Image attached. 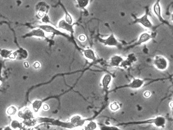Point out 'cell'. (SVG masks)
Wrapping results in <instances>:
<instances>
[{"mask_svg": "<svg viewBox=\"0 0 173 130\" xmlns=\"http://www.w3.org/2000/svg\"><path fill=\"white\" fill-rule=\"evenodd\" d=\"M98 41L99 42L103 44L105 46L109 47H119L121 46V44L115 37L114 34L112 33L111 35L106 37V38H98Z\"/></svg>", "mask_w": 173, "mask_h": 130, "instance_id": "cell-3", "label": "cell"}, {"mask_svg": "<svg viewBox=\"0 0 173 130\" xmlns=\"http://www.w3.org/2000/svg\"><path fill=\"white\" fill-rule=\"evenodd\" d=\"M64 10L65 12H66V13H65V21H66V22L68 23V24H74V23H73V18L71 17V16L69 14L68 12H67L66 10L64 8Z\"/></svg>", "mask_w": 173, "mask_h": 130, "instance_id": "cell-22", "label": "cell"}, {"mask_svg": "<svg viewBox=\"0 0 173 130\" xmlns=\"http://www.w3.org/2000/svg\"><path fill=\"white\" fill-rule=\"evenodd\" d=\"M74 25L75 24H69L65 21L64 19L60 20L58 23V28L59 29L66 31L67 32H68L69 33H70L71 35H73V33L75 32Z\"/></svg>", "mask_w": 173, "mask_h": 130, "instance_id": "cell-7", "label": "cell"}, {"mask_svg": "<svg viewBox=\"0 0 173 130\" xmlns=\"http://www.w3.org/2000/svg\"><path fill=\"white\" fill-rule=\"evenodd\" d=\"M17 113H18V117L23 120L32 119L34 117L33 112L28 107L23 108L22 109L19 111Z\"/></svg>", "mask_w": 173, "mask_h": 130, "instance_id": "cell-9", "label": "cell"}, {"mask_svg": "<svg viewBox=\"0 0 173 130\" xmlns=\"http://www.w3.org/2000/svg\"><path fill=\"white\" fill-rule=\"evenodd\" d=\"M16 53L17 57H19L21 59H25L28 57V52L26 49H24L21 48L20 49H18V50L16 51Z\"/></svg>", "mask_w": 173, "mask_h": 130, "instance_id": "cell-17", "label": "cell"}, {"mask_svg": "<svg viewBox=\"0 0 173 130\" xmlns=\"http://www.w3.org/2000/svg\"></svg>", "mask_w": 173, "mask_h": 130, "instance_id": "cell-34", "label": "cell"}, {"mask_svg": "<svg viewBox=\"0 0 173 130\" xmlns=\"http://www.w3.org/2000/svg\"><path fill=\"white\" fill-rule=\"evenodd\" d=\"M112 81V77L110 73H105L101 78V86L103 88V91L107 92L108 90L110 84Z\"/></svg>", "mask_w": 173, "mask_h": 130, "instance_id": "cell-10", "label": "cell"}, {"mask_svg": "<svg viewBox=\"0 0 173 130\" xmlns=\"http://www.w3.org/2000/svg\"><path fill=\"white\" fill-rule=\"evenodd\" d=\"M152 95V93L150 92L149 91V90H146V91L143 93V96L146 98H150Z\"/></svg>", "mask_w": 173, "mask_h": 130, "instance_id": "cell-27", "label": "cell"}, {"mask_svg": "<svg viewBox=\"0 0 173 130\" xmlns=\"http://www.w3.org/2000/svg\"><path fill=\"white\" fill-rule=\"evenodd\" d=\"M3 130H12V129L10 126H7V127H5Z\"/></svg>", "mask_w": 173, "mask_h": 130, "instance_id": "cell-31", "label": "cell"}, {"mask_svg": "<svg viewBox=\"0 0 173 130\" xmlns=\"http://www.w3.org/2000/svg\"><path fill=\"white\" fill-rule=\"evenodd\" d=\"M46 32H45L42 29L40 28L33 29L30 32L27 33L26 35L23 36V38H27V37H37V38H41V39H46Z\"/></svg>", "mask_w": 173, "mask_h": 130, "instance_id": "cell-8", "label": "cell"}, {"mask_svg": "<svg viewBox=\"0 0 173 130\" xmlns=\"http://www.w3.org/2000/svg\"><path fill=\"white\" fill-rule=\"evenodd\" d=\"M48 6L45 4V3H39L36 7V10H37V14L38 17L42 18L45 14H47V12L48 11Z\"/></svg>", "mask_w": 173, "mask_h": 130, "instance_id": "cell-13", "label": "cell"}, {"mask_svg": "<svg viewBox=\"0 0 173 130\" xmlns=\"http://www.w3.org/2000/svg\"><path fill=\"white\" fill-rule=\"evenodd\" d=\"M12 52V51L10 50V49H2L0 50V55L3 59H8L10 57V55H11Z\"/></svg>", "mask_w": 173, "mask_h": 130, "instance_id": "cell-18", "label": "cell"}, {"mask_svg": "<svg viewBox=\"0 0 173 130\" xmlns=\"http://www.w3.org/2000/svg\"><path fill=\"white\" fill-rule=\"evenodd\" d=\"M79 40L81 42H84V41H86V37L84 35H81L79 37Z\"/></svg>", "mask_w": 173, "mask_h": 130, "instance_id": "cell-28", "label": "cell"}, {"mask_svg": "<svg viewBox=\"0 0 173 130\" xmlns=\"http://www.w3.org/2000/svg\"><path fill=\"white\" fill-rule=\"evenodd\" d=\"M17 113H18L17 108L14 106H11L10 107H8V109H7V113L9 116H14Z\"/></svg>", "mask_w": 173, "mask_h": 130, "instance_id": "cell-20", "label": "cell"}, {"mask_svg": "<svg viewBox=\"0 0 173 130\" xmlns=\"http://www.w3.org/2000/svg\"><path fill=\"white\" fill-rule=\"evenodd\" d=\"M41 20H42V22L44 23V24H50V19H49V17L47 14H45L44 16L41 18Z\"/></svg>", "mask_w": 173, "mask_h": 130, "instance_id": "cell-25", "label": "cell"}, {"mask_svg": "<svg viewBox=\"0 0 173 130\" xmlns=\"http://www.w3.org/2000/svg\"><path fill=\"white\" fill-rule=\"evenodd\" d=\"M42 107L43 109L44 110V111H47V110L49 109V107L48 105H47V104H43Z\"/></svg>", "mask_w": 173, "mask_h": 130, "instance_id": "cell-29", "label": "cell"}, {"mask_svg": "<svg viewBox=\"0 0 173 130\" xmlns=\"http://www.w3.org/2000/svg\"><path fill=\"white\" fill-rule=\"evenodd\" d=\"M109 107H110L111 111H117L121 108V106L118 102L114 101V102H112L110 104Z\"/></svg>", "mask_w": 173, "mask_h": 130, "instance_id": "cell-19", "label": "cell"}, {"mask_svg": "<svg viewBox=\"0 0 173 130\" xmlns=\"http://www.w3.org/2000/svg\"><path fill=\"white\" fill-rule=\"evenodd\" d=\"M124 60V58L121 55H114L112 56L109 60V65L112 67H119L121 66Z\"/></svg>", "mask_w": 173, "mask_h": 130, "instance_id": "cell-11", "label": "cell"}, {"mask_svg": "<svg viewBox=\"0 0 173 130\" xmlns=\"http://www.w3.org/2000/svg\"><path fill=\"white\" fill-rule=\"evenodd\" d=\"M133 24H137L147 29H152L153 27V24L149 18V14L146 12L143 16L140 18H137L133 22Z\"/></svg>", "mask_w": 173, "mask_h": 130, "instance_id": "cell-5", "label": "cell"}, {"mask_svg": "<svg viewBox=\"0 0 173 130\" xmlns=\"http://www.w3.org/2000/svg\"><path fill=\"white\" fill-rule=\"evenodd\" d=\"M75 1H76L79 7L82 8L86 7L89 3V0H75Z\"/></svg>", "mask_w": 173, "mask_h": 130, "instance_id": "cell-23", "label": "cell"}, {"mask_svg": "<svg viewBox=\"0 0 173 130\" xmlns=\"http://www.w3.org/2000/svg\"><path fill=\"white\" fill-rule=\"evenodd\" d=\"M97 124L95 122H89V124L86 126L85 130H96Z\"/></svg>", "mask_w": 173, "mask_h": 130, "instance_id": "cell-24", "label": "cell"}, {"mask_svg": "<svg viewBox=\"0 0 173 130\" xmlns=\"http://www.w3.org/2000/svg\"><path fill=\"white\" fill-rule=\"evenodd\" d=\"M153 65L159 71H165L169 68V61L163 55H158L153 59Z\"/></svg>", "mask_w": 173, "mask_h": 130, "instance_id": "cell-1", "label": "cell"}, {"mask_svg": "<svg viewBox=\"0 0 173 130\" xmlns=\"http://www.w3.org/2000/svg\"><path fill=\"white\" fill-rule=\"evenodd\" d=\"M38 28L42 29L45 32L47 33H51L53 35H56V36H62V37H66L67 39H70V37L67 35L66 32H62L60 29L59 28H56L55 27L53 26L50 24H43L40 25L38 26Z\"/></svg>", "mask_w": 173, "mask_h": 130, "instance_id": "cell-2", "label": "cell"}, {"mask_svg": "<svg viewBox=\"0 0 173 130\" xmlns=\"http://www.w3.org/2000/svg\"><path fill=\"white\" fill-rule=\"evenodd\" d=\"M22 126V124L17 120H13L10 124V127L12 128V129H14V130L20 129Z\"/></svg>", "mask_w": 173, "mask_h": 130, "instance_id": "cell-21", "label": "cell"}, {"mask_svg": "<svg viewBox=\"0 0 173 130\" xmlns=\"http://www.w3.org/2000/svg\"><path fill=\"white\" fill-rule=\"evenodd\" d=\"M83 54L85 59L90 61H95L97 59L96 53L92 49L86 48L83 49Z\"/></svg>", "mask_w": 173, "mask_h": 130, "instance_id": "cell-12", "label": "cell"}, {"mask_svg": "<svg viewBox=\"0 0 173 130\" xmlns=\"http://www.w3.org/2000/svg\"><path fill=\"white\" fill-rule=\"evenodd\" d=\"M23 65H24V67L26 68H28L30 66H29V64L27 61H25L24 63H23Z\"/></svg>", "mask_w": 173, "mask_h": 130, "instance_id": "cell-30", "label": "cell"}, {"mask_svg": "<svg viewBox=\"0 0 173 130\" xmlns=\"http://www.w3.org/2000/svg\"><path fill=\"white\" fill-rule=\"evenodd\" d=\"M145 85V81L141 78H134L129 83L123 85L120 88H128L133 90H137L143 87Z\"/></svg>", "mask_w": 173, "mask_h": 130, "instance_id": "cell-6", "label": "cell"}, {"mask_svg": "<svg viewBox=\"0 0 173 130\" xmlns=\"http://www.w3.org/2000/svg\"><path fill=\"white\" fill-rule=\"evenodd\" d=\"M153 11H154V14H156V16H157L158 18L159 19V20L160 22L163 23L165 22V20L163 19V18L161 16V7H160V5H159V0H158L157 2L154 5V6H153Z\"/></svg>", "mask_w": 173, "mask_h": 130, "instance_id": "cell-14", "label": "cell"}, {"mask_svg": "<svg viewBox=\"0 0 173 130\" xmlns=\"http://www.w3.org/2000/svg\"><path fill=\"white\" fill-rule=\"evenodd\" d=\"M154 37H155V33L151 32V31H145L140 34L137 41L132 46H139V45L145 44Z\"/></svg>", "mask_w": 173, "mask_h": 130, "instance_id": "cell-4", "label": "cell"}, {"mask_svg": "<svg viewBox=\"0 0 173 130\" xmlns=\"http://www.w3.org/2000/svg\"><path fill=\"white\" fill-rule=\"evenodd\" d=\"M43 106V102L42 100H34V102L32 103V111L34 113H37L39 111V110L40 109L41 107Z\"/></svg>", "mask_w": 173, "mask_h": 130, "instance_id": "cell-16", "label": "cell"}, {"mask_svg": "<svg viewBox=\"0 0 173 130\" xmlns=\"http://www.w3.org/2000/svg\"><path fill=\"white\" fill-rule=\"evenodd\" d=\"M21 130L20 129H18V130Z\"/></svg>", "mask_w": 173, "mask_h": 130, "instance_id": "cell-32", "label": "cell"}, {"mask_svg": "<svg viewBox=\"0 0 173 130\" xmlns=\"http://www.w3.org/2000/svg\"><path fill=\"white\" fill-rule=\"evenodd\" d=\"M71 123L75 126H79L84 123V120L79 115H75L71 118Z\"/></svg>", "mask_w": 173, "mask_h": 130, "instance_id": "cell-15", "label": "cell"}, {"mask_svg": "<svg viewBox=\"0 0 173 130\" xmlns=\"http://www.w3.org/2000/svg\"><path fill=\"white\" fill-rule=\"evenodd\" d=\"M1 81H0V85H1Z\"/></svg>", "mask_w": 173, "mask_h": 130, "instance_id": "cell-33", "label": "cell"}, {"mask_svg": "<svg viewBox=\"0 0 173 130\" xmlns=\"http://www.w3.org/2000/svg\"><path fill=\"white\" fill-rule=\"evenodd\" d=\"M32 66L35 68V69H38V68H40L41 66V65L40 63H39L38 61H36V62H34V64H33V65H32Z\"/></svg>", "mask_w": 173, "mask_h": 130, "instance_id": "cell-26", "label": "cell"}]
</instances>
